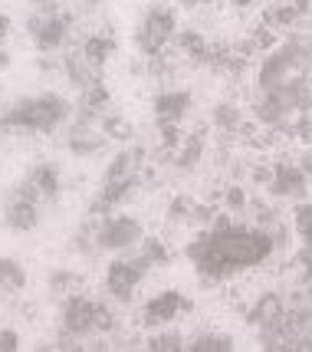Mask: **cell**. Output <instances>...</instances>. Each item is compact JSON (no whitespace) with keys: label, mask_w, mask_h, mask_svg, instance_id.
<instances>
[{"label":"cell","mask_w":312,"mask_h":352,"mask_svg":"<svg viewBox=\"0 0 312 352\" xmlns=\"http://www.w3.org/2000/svg\"><path fill=\"white\" fill-rule=\"evenodd\" d=\"M145 237V230L135 217H112L106 221L99 234H95V247L99 250H125V247H135Z\"/></svg>","instance_id":"8992f818"},{"label":"cell","mask_w":312,"mask_h":352,"mask_svg":"<svg viewBox=\"0 0 312 352\" xmlns=\"http://www.w3.org/2000/svg\"><path fill=\"white\" fill-rule=\"evenodd\" d=\"M269 254H273V237L247 228H217L187 244V257L194 261L204 280H224L237 270L263 263Z\"/></svg>","instance_id":"6da1fadb"},{"label":"cell","mask_w":312,"mask_h":352,"mask_svg":"<svg viewBox=\"0 0 312 352\" xmlns=\"http://www.w3.org/2000/svg\"><path fill=\"white\" fill-rule=\"evenodd\" d=\"M102 129H106V135L109 138H132V125L119 119V116H106L102 119Z\"/></svg>","instance_id":"d4e9b609"},{"label":"cell","mask_w":312,"mask_h":352,"mask_svg":"<svg viewBox=\"0 0 312 352\" xmlns=\"http://www.w3.org/2000/svg\"><path fill=\"white\" fill-rule=\"evenodd\" d=\"M49 287H53L56 293H69L66 287H73V290H76L79 276H73V274H53V276H49Z\"/></svg>","instance_id":"4316f807"},{"label":"cell","mask_w":312,"mask_h":352,"mask_svg":"<svg viewBox=\"0 0 312 352\" xmlns=\"http://www.w3.org/2000/svg\"><path fill=\"white\" fill-rule=\"evenodd\" d=\"M148 349L152 352H181L184 349V339L178 333H158V336L148 339Z\"/></svg>","instance_id":"603a6c76"},{"label":"cell","mask_w":312,"mask_h":352,"mask_svg":"<svg viewBox=\"0 0 312 352\" xmlns=\"http://www.w3.org/2000/svg\"><path fill=\"white\" fill-rule=\"evenodd\" d=\"M69 116V102L56 92H40L27 102V132H53Z\"/></svg>","instance_id":"277c9868"},{"label":"cell","mask_w":312,"mask_h":352,"mask_svg":"<svg viewBox=\"0 0 312 352\" xmlns=\"http://www.w3.org/2000/svg\"><path fill=\"white\" fill-rule=\"evenodd\" d=\"M174 30H178L174 14L168 10V7L155 3V7L145 14V20H141L139 33H135V43H139V50L145 53V56H158V53L165 50V43L174 36Z\"/></svg>","instance_id":"3957f363"},{"label":"cell","mask_w":312,"mask_h":352,"mask_svg":"<svg viewBox=\"0 0 312 352\" xmlns=\"http://www.w3.org/2000/svg\"><path fill=\"white\" fill-rule=\"evenodd\" d=\"M27 182L40 191V198H47V201H53L60 195V171H56V165H49V162L33 165L30 175H27Z\"/></svg>","instance_id":"9a60e30c"},{"label":"cell","mask_w":312,"mask_h":352,"mask_svg":"<svg viewBox=\"0 0 312 352\" xmlns=\"http://www.w3.org/2000/svg\"><path fill=\"white\" fill-rule=\"evenodd\" d=\"M7 228L14 230H33L40 224V211H36V204L33 201H23V198H14L7 204Z\"/></svg>","instance_id":"2e32d148"},{"label":"cell","mask_w":312,"mask_h":352,"mask_svg":"<svg viewBox=\"0 0 312 352\" xmlns=\"http://www.w3.org/2000/svg\"><path fill=\"white\" fill-rule=\"evenodd\" d=\"M69 23H73L69 14H47V16H33V20H27V30L33 33L36 50L49 53V50L62 46L66 33H69Z\"/></svg>","instance_id":"52a82bcc"},{"label":"cell","mask_w":312,"mask_h":352,"mask_svg":"<svg viewBox=\"0 0 312 352\" xmlns=\"http://www.w3.org/2000/svg\"><path fill=\"white\" fill-rule=\"evenodd\" d=\"M115 329V316L106 303H93V333H112Z\"/></svg>","instance_id":"cb8c5ba5"},{"label":"cell","mask_w":312,"mask_h":352,"mask_svg":"<svg viewBox=\"0 0 312 352\" xmlns=\"http://www.w3.org/2000/svg\"><path fill=\"white\" fill-rule=\"evenodd\" d=\"M27 287V270L20 267L14 257H0V290L3 293H20Z\"/></svg>","instance_id":"ac0fdd59"},{"label":"cell","mask_w":312,"mask_h":352,"mask_svg":"<svg viewBox=\"0 0 312 352\" xmlns=\"http://www.w3.org/2000/svg\"><path fill=\"white\" fill-rule=\"evenodd\" d=\"M66 73H69V79H73V86H79V89H82V86H89V82H95V79H102V73L93 69L79 50H73V53L66 56Z\"/></svg>","instance_id":"e0dca14e"},{"label":"cell","mask_w":312,"mask_h":352,"mask_svg":"<svg viewBox=\"0 0 312 352\" xmlns=\"http://www.w3.org/2000/svg\"><path fill=\"white\" fill-rule=\"evenodd\" d=\"M148 267H152V263L145 261L141 254L135 261H112L109 274H106V290H109L119 303H128L135 287H139L141 280H145V274H148Z\"/></svg>","instance_id":"5b68a950"},{"label":"cell","mask_w":312,"mask_h":352,"mask_svg":"<svg viewBox=\"0 0 312 352\" xmlns=\"http://www.w3.org/2000/svg\"><path fill=\"white\" fill-rule=\"evenodd\" d=\"M181 3H184V7H197V0H181Z\"/></svg>","instance_id":"d6a6232c"},{"label":"cell","mask_w":312,"mask_h":352,"mask_svg":"<svg viewBox=\"0 0 312 352\" xmlns=\"http://www.w3.org/2000/svg\"><path fill=\"white\" fill-rule=\"evenodd\" d=\"M79 53L86 56V63L93 66V69H106V63H109V56L115 53V40H112L109 33H89L86 40H82V46H79Z\"/></svg>","instance_id":"5bb4252c"},{"label":"cell","mask_w":312,"mask_h":352,"mask_svg":"<svg viewBox=\"0 0 312 352\" xmlns=\"http://www.w3.org/2000/svg\"><path fill=\"white\" fill-rule=\"evenodd\" d=\"M62 333L73 339L93 333V300H86L82 293H69V300L62 307Z\"/></svg>","instance_id":"9c48e42d"},{"label":"cell","mask_w":312,"mask_h":352,"mask_svg":"<svg viewBox=\"0 0 312 352\" xmlns=\"http://www.w3.org/2000/svg\"><path fill=\"white\" fill-rule=\"evenodd\" d=\"M178 43H181V50H184L187 56H194V60H201V56H207V43H204V36L197 30H187L178 36Z\"/></svg>","instance_id":"7402d4cb"},{"label":"cell","mask_w":312,"mask_h":352,"mask_svg":"<svg viewBox=\"0 0 312 352\" xmlns=\"http://www.w3.org/2000/svg\"><path fill=\"white\" fill-rule=\"evenodd\" d=\"M141 162H145V148H141V145L119 152L115 155V162L109 165V171H106L102 184H109V182H135V178H139Z\"/></svg>","instance_id":"7c38bea8"},{"label":"cell","mask_w":312,"mask_h":352,"mask_svg":"<svg viewBox=\"0 0 312 352\" xmlns=\"http://www.w3.org/2000/svg\"><path fill=\"white\" fill-rule=\"evenodd\" d=\"M306 63H309V43L306 40H293V43H286L283 50L276 53H269L263 63V69H260V89H276L283 86L286 79L293 76H306Z\"/></svg>","instance_id":"7a4b0ae2"},{"label":"cell","mask_w":312,"mask_h":352,"mask_svg":"<svg viewBox=\"0 0 312 352\" xmlns=\"http://www.w3.org/2000/svg\"><path fill=\"white\" fill-rule=\"evenodd\" d=\"M197 3H214V0H197Z\"/></svg>","instance_id":"e575fe53"},{"label":"cell","mask_w":312,"mask_h":352,"mask_svg":"<svg viewBox=\"0 0 312 352\" xmlns=\"http://www.w3.org/2000/svg\"><path fill=\"white\" fill-rule=\"evenodd\" d=\"M36 3H53V0H36Z\"/></svg>","instance_id":"836d02e7"},{"label":"cell","mask_w":312,"mask_h":352,"mask_svg":"<svg viewBox=\"0 0 312 352\" xmlns=\"http://www.w3.org/2000/svg\"><path fill=\"white\" fill-rule=\"evenodd\" d=\"M191 109V92H161V96H155V116L161 125H178L181 119H184V112Z\"/></svg>","instance_id":"8fae6325"},{"label":"cell","mask_w":312,"mask_h":352,"mask_svg":"<svg viewBox=\"0 0 312 352\" xmlns=\"http://www.w3.org/2000/svg\"><path fill=\"white\" fill-rule=\"evenodd\" d=\"M184 349L187 352H230L234 349V339L227 333H204V336L191 339Z\"/></svg>","instance_id":"d6986e66"},{"label":"cell","mask_w":312,"mask_h":352,"mask_svg":"<svg viewBox=\"0 0 312 352\" xmlns=\"http://www.w3.org/2000/svg\"><path fill=\"white\" fill-rule=\"evenodd\" d=\"M280 320H283L280 293H260L256 303L247 309V322L256 326V329H266V326H273V322H280Z\"/></svg>","instance_id":"4fadbf2b"},{"label":"cell","mask_w":312,"mask_h":352,"mask_svg":"<svg viewBox=\"0 0 312 352\" xmlns=\"http://www.w3.org/2000/svg\"><path fill=\"white\" fill-rule=\"evenodd\" d=\"M309 221H312V208L309 204H299L296 208V230L302 241H309Z\"/></svg>","instance_id":"484cf974"},{"label":"cell","mask_w":312,"mask_h":352,"mask_svg":"<svg viewBox=\"0 0 312 352\" xmlns=\"http://www.w3.org/2000/svg\"><path fill=\"white\" fill-rule=\"evenodd\" d=\"M139 244H141V257H145V261H148V263H161V267H165V263L171 261V254H168V247L161 244L158 237H141Z\"/></svg>","instance_id":"44dd1931"},{"label":"cell","mask_w":312,"mask_h":352,"mask_svg":"<svg viewBox=\"0 0 312 352\" xmlns=\"http://www.w3.org/2000/svg\"><path fill=\"white\" fill-rule=\"evenodd\" d=\"M16 349H20L16 329H0V352H16Z\"/></svg>","instance_id":"83f0119b"},{"label":"cell","mask_w":312,"mask_h":352,"mask_svg":"<svg viewBox=\"0 0 312 352\" xmlns=\"http://www.w3.org/2000/svg\"><path fill=\"white\" fill-rule=\"evenodd\" d=\"M306 188H309V175L293 165V162H276V168H273V178H269V191L276 195V198H299V195H306Z\"/></svg>","instance_id":"30bf717a"},{"label":"cell","mask_w":312,"mask_h":352,"mask_svg":"<svg viewBox=\"0 0 312 352\" xmlns=\"http://www.w3.org/2000/svg\"><path fill=\"white\" fill-rule=\"evenodd\" d=\"M184 309H191V300H184L178 290H165L158 293L155 300H148L145 303V309H141V322L145 326H165V322H171L178 313H184Z\"/></svg>","instance_id":"ba28073f"},{"label":"cell","mask_w":312,"mask_h":352,"mask_svg":"<svg viewBox=\"0 0 312 352\" xmlns=\"http://www.w3.org/2000/svg\"><path fill=\"white\" fill-rule=\"evenodd\" d=\"M7 66H10V56H7V53H0V69H7Z\"/></svg>","instance_id":"4dcf8cb0"},{"label":"cell","mask_w":312,"mask_h":352,"mask_svg":"<svg viewBox=\"0 0 312 352\" xmlns=\"http://www.w3.org/2000/svg\"><path fill=\"white\" fill-rule=\"evenodd\" d=\"M237 7H250V3H253V0H234Z\"/></svg>","instance_id":"1f68e13d"},{"label":"cell","mask_w":312,"mask_h":352,"mask_svg":"<svg viewBox=\"0 0 312 352\" xmlns=\"http://www.w3.org/2000/svg\"><path fill=\"white\" fill-rule=\"evenodd\" d=\"M243 204H247L243 191H240V188H230V191H227V208H230V211H240Z\"/></svg>","instance_id":"f1b7e54d"},{"label":"cell","mask_w":312,"mask_h":352,"mask_svg":"<svg viewBox=\"0 0 312 352\" xmlns=\"http://www.w3.org/2000/svg\"><path fill=\"white\" fill-rule=\"evenodd\" d=\"M102 145V138H89V125L86 122H79L73 132H69V152H76V155H89L95 152Z\"/></svg>","instance_id":"ffe728a7"},{"label":"cell","mask_w":312,"mask_h":352,"mask_svg":"<svg viewBox=\"0 0 312 352\" xmlns=\"http://www.w3.org/2000/svg\"><path fill=\"white\" fill-rule=\"evenodd\" d=\"M7 33H10V16H3V14H0V43L7 40Z\"/></svg>","instance_id":"f546056e"}]
</instances>
